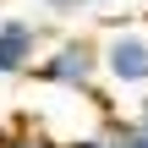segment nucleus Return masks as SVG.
<instances>
[{
  "mask_svg": "<svg viewBox=\"0 0 148 148\" xmlns=\"http://www.w3.org/2000/svg\"><path fill=\"white\" fill-rule=\"evenodd\" d=\"M99 77L121 93H148V27H115L99 38Z\"/></svg>",
  "mask_w": 148,
  "mask_h": 148,
  "instance_id": "nucleus-1",
  "label": "nucleus"
},
{
  "mask_svg": "<svg viewBox=\"0 0 148 148\" xmlns=\"http://www.w3.org/2000/svg\"><path fill=\"white\" fill-rule=\"evenodd\" d=\"M33 77L44 88H66V93H93L99 88V44L93 38H60L38 66Z\"/></svg>",
  "mask_w": 148,
  "mask_h": 148,
  "instance_id": "nucleus-2",
  "label": "nucleus"
},
{
  "mask_svg": "<svg viewBox=\"0 0 148 148\" xmlns=\"http://www.w3.org/2000/svg\"><path fill=\"white\" fill-rule=\"evenodd\" d=\"M33 55H38V27L22 22V16H5V22H0V77L27 71Z\"/></svg>",
  "mask_w": 148,
  "mask_h": 148,
  "instance_id": "nucleus-3",
  "label": "nucleus"
},
{
  "mask_svg": "<svg viewBox=\"0 0 148 148\" xmlns=\"http://www.w3.org/2000/svg\"><path fill=\"white\" fill-rule=\"evenodd\" d=\"M0 148H60L49 132H38V126H5L0 132Z\"/></svg>",
  "mask_w": 148,
  "mask_h": 148,
  "instance_id": "nucleus-4",
  "label": "nucleus"
},
{
  "mask_svg": "<svg viewBox=\"0 0 148 148\" xmlns=\"http://www.w3.org/2000/svg\"><path fill=\"white\" fill-rule=\"evenodd\" d=\"M99 137H104L110 148H148L143 137H137V126H132V121H104V126H99Z\"/></svg>",
  "mask_w": 148,
  "mask_h": 148,
  "instance_id": "nucleus-5",
  "label": "nucleus"
},
{
  "mask_svg": "<svg viewBox=\"0 0 148 148\" xmlns=\"http://www.w3.org/2000/svg\"><path fill=\"white\" fill-rule=\"evenodd\" d=\"M126 121L137 126V137H143V143H148V93H143V99H137V110H132Z\"/></svg>",
  "mask_w": 148,
  "mask_h": 148,
  "instance_id": "nucleus-6",
  "label": "nucleus"
},
{
  "mask_svg": "<svg viewBox=\"0 0 148 148\" xmlns=\"http://www.w3.org/2000/svg\"><path fill=\"white\" fill-rule=\"evenodd\" d=\"M60 148H110V143H104L99 132H88V137H77V143H60Z\"/></svg>",
  "mask_w": 148,
  "mask_h": 148,
  "instance_id": "nucleus-7",
  "label": "nucleus"
},
{
  "mask_svg": "<svg viewBox=\"0 0 148 148\" xmlns=\"http://www.w3.org/2000/svg\"><path fill=\"white\" fill-rule=\"evenodd\" d=\"M44 5H55V11H82L88 0H44Z\"/></svg>",
  "mask_w": 148,
  "mask_h": 148,
  "instance_id": "nucleus-8",
  "label": "nucleus"
}]
</instances>
